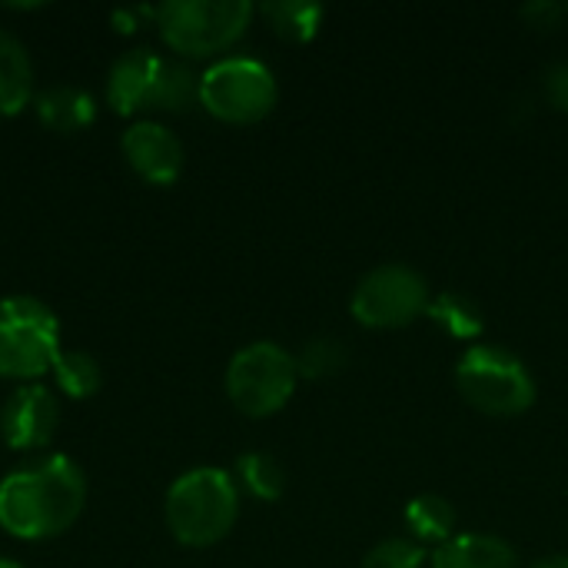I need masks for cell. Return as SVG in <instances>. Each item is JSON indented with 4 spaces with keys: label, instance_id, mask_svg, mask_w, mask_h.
Listing matches in <instances>:
<instances>
[{
    "label": "cell",
    "instance_id": "6da1fadb",
    "mask_svg": "<svg viewBox=\"0 0 568 568\" xmlns=\"http://www.w3.org/2000/svg\"><path fill=\"white\" fill-rule=\"evenodd\" d=\"M87 506L83 469L67 456H43L0 483V529L23 542L63 536Z\"/></svg>",
    "mask_w": 568,
    "mask_h": 568
},
{
    "label": "cell",
    "instance_id": "7a4b0ae2",
    "mask_svg": "<svg viewBox=\"0 0 568 568\" xmlns=\"http://www.w3.org/2000/svg\"><path fill=\"white\" fill-rule=\"evenodd\" d=\"M200 103V77L173 57L153 50H126L106 73V106L120 116L136 113H183Z\"/></svg>",
    "mask_w": 568,
    "mask_h": 568
},
{
    "label": "cell",
    "instance_id": "3957f363",
    "mask_svg": "<svg viewBox=\"0 0 568 568\" xmlns=\"http://www.w3.org/2000/svg\"><path fill=\"white\" fill-rule=\"evenodd\" d=\"M163 519L180 546H216L240 519V486L226 469L196 466L166 489Z\"/></svg>",
    "mask_w": 568,
    "mask_h": 568
},
{
    "label": "cell",
    "instance_id": "277c9868",
    "mask_svg": "<svg viewBox=\"0 0 568 568\" xmlns=\"http://www.w3.org/2000/svg\"><path fill=\"white\" fill-rule=\"evenodd\" d=\"M63 353V333L57 313L27 293L0 300V376L37 383L53 369Z\"/></svg>",
    "mask_w": 568,
    "mask_h": 568
},
{
    "label": "cell",
    "instance_id": "5b68a950",
    "mask_svg": "<svg viewBox=\"0 0 568 568\" xmlns=\"http://www.w3.org/2000/svg\"><path fill=\"white\" fill-rule=\"evenodd\" d=\"M163 43L180 57H210L230 50L253 20L246 0H170L153 13Z\"/></svg>",
    "mask_w": 568,
    "mask_h": 568
},
{
    "label": "cell",
    "instance_id": "8992f818",
    "mask_svg": "<svg viewBox=\"0 0 568 568\" xmlns=\"http://www.w3.org/2000/svg\"><path fill=\"white\" fill-rule=\"evenodd\" d=\"M456 386L469 406L489 416H519L536 403L526 363L503 346H469L456 366Z\"/></svg>",
    "mask_w": 568,
    "mask_h": 568
},
{
    "label": "cell",
    "instance_id": "52a82bcc",
    "mask_svg": "<svg viewBox=\"0 0 568 568\" xmlns=\"http://www.w3.org/2000/svg\"><path fill=\"white\" fill-rule=\"evenodd\" d=\"M300 369H296V356H290L283 346L276 343H250L243 346L230 366H226V396L230 403L250 416V419H263L280 413L293 389H296Z\"/></svg>",
    "mask_w": 568,
    "mask_h": 568
},
{
    "label": "cell",
    "instance_id": "ba28073f",
    "mask_svg": "<svg viewBox=\"0 0 568 568\" xmlns=\"http://www.w3.org/2000/svg\"><path fill=\"white\" fill-rule=\"evenodd\" d=\"M200 106L223 123H256L276 106V77L256 57H223L200 73Z\"/></svg>",
    "mask_w": 568,
    "mask_h": 568
},
{
    "label": "cell",
    "instance_id": "9c48e42d",
    "mask_svg": "<svg viewBox=\"0 0 568 568\" xmlns=\"http://www.w3.org/2000/svg\"><path fill=\"white\" fill-rule=\"evenodd\" d=\"M429 286L416 270L386 263L359 280L349 310L369 329H399L419 320L429 310Z\"/></svg>",
    "mask_w": 568,
    "mask_h": 568
},
{
    "label": "cell",
    "instance_id": "30bf717a",
    "mask_svg": "<svg viewBox=\"0 0 568 568\" xmlns=\"http://www.w3.org/2000/svg\"><path fill=\"white\" fill-rule=\"evenodd\" d=\"M60 423V403L50 386L23 383L17 386L0 409V436L17 453H33L50 446Z\"/></svg>",
    "mask_w": 568,
    "mask_h": 568
},
{
    "label": "cell",
    "instance_id": "8fae6325",
    "mask_svg": "<svg viewBox=\"0 0 568 568\" xmlns=\"http://www.w3.org/2000/svg\"><path fill=\"white\" fill-rule=\"evenodd\" d=\"M120 150L126 166L153 186H170L183 173V143L170 126L156 120L130 123L120 136Z\"/></svg>",
    "mask_w": 568,
    "mask_h": 568
},
{
    "label": "cell",
    "instance_id": "7c38bea8",
    "mask_svg": "<svg viewBox=\"0 0 568 568\" xmlns=\"http://www.w3.org/2000/svg\"><path fill=\"white\" fill-rule=\"evenodd\" d=\"M33 110H37V120L53 133H80L97 120V100L83 87H73V83L43 87L33 97Z\"/></svg>",
    "mask_w": 568,
    "mask_h": 568
},
{
    "label": "cell",
    "instance_id": "4fadbf2b",
    "mask_svg": "<svg viewBox=\"0 0 568 568\" xmlns=\"http://www.w3.org/2000/svg\"><path fill=\"white\" fill-rule=\"evenodd\" d=\"M433 568H516V549L496 536H453L433 552Z\"/></svg>",
    "mask_w": 568,
    "mask_h": 568
},
{
    "label": "cell",
    "instance_id": "5bb4252c",
    "mask_svg": "<svg viewBox=\"0 0 568 568\" xmlns=\"http://www.w3.org/2000/svg\"><path fill=\"white\" fill-rule=\"evenodd\" d=\"M33 100V63L10 30L0 27V116H17Z\"/></svg>",
    "mask_w": 568,
    "mask_h": 568
},
{
    "label": "cell",
    "instance_id": "9a60e30c",
    "mask_svg": "<svg viewBox=\"0 0 568 568\" xmlns=\"http://www.w3.org/2000/svg\"><path fill=\"white\" fill-rule=\"evenodd\" d=\"M406 526L409 532L416 536V542H449L453 532H456V509L449 506V499L436 496V493H426V496H416L409 506H406Z\"/></svg>",
    "mask_w": 568,
    "mask_h": 568
},
{
    "label": "cell",
    "instance_id": "2e32d148",
    "mask_svg": "<svg viewBox=\"0 0 568 568\" xmlns=\"http://www.w3.org/2000/svg\"><path fill=\"white\" fill-rule=\"evenodd\" d=\"M263 17L273 27V33H280L283 40L306 43L316 37L323 23V7L313 0H273V3H263Z\"/></svg>",
    "mask_w": 568,
    "mask_h": 568
},
{
    "label": "cell",
    "instance_id": "e0dca14e",
    "mask_svg": "<svg viewBox=\"0 0 568 568\" xmlns=\"http://www.w3.org/2000/svg\"><path fill=\"white\" fill-rule=\"evenodd\" d=\"M426 316L439 329H446V336H453V339H479L483 336V326H486L483 323V310L469 296L453 293V290H446L436 300H429Z\"/></svg>",
    "mask_w": 568,
    "mask_h": 568
},
{
    "label": "cell",
    "instance_id": "ac0fdd59",
    "mask_svg": "<svg viewBox=\"0 0 568 568\" xmlns=\"http://www.w3.org/2000/svg\"><path fill=\"white\" fill-rule=\"evenodd\" d=\"M50 373H53L57 389H60L63 396H70V399H90V396H97L100 386H103V369H100V363H97L90 353H83V349H63V353L57 356V363H53Z\"/></svg>",
    "mask_w": 568,
    "mask_h": 568
},
{
    "label": "cell",
    "instance_id": "d6986e66",
    "mask_svg": "<svg viewBox=\"0 0 568 568\" xmlns=\"http://www.w3.org/2000/svg\"><path fill=\"white\" fill-rule=\"evenodd\" d=\"M236 486H243L253 499L273 503L286 489V473L270 453H243L236 459Z\"/></svg>",
    "mask_w": 568,
    "mask_h": 568
},
{
    "label": "cell",
    "instance_id": "ffe728a7",
    "mask_svg": "<svg viewBox=\"0 0 568 568\" xmlns=\"http://www.w3.org/2000/svg\"><path fill=\"white\" fill-rule=\"evenodd\" d=\"M349 363V353L339 339L333 336H316L303 346V353L296 356V369L303 379H326L343 373V366Z\"/></svg>",
    "mask_w": 568,
    "mask_h": 568
},
{
    "label": "cell",
    "instance_id": "44dd1931",
    "mask_svg": "<svg viewBox=\"0 0 568 568\" xmlns=\"http://www.w3.org/2000/svg\"><path fill=\"white\" fill-rule=\"evenodd\" d=\"M426 566V549L409 539H386L376 549L366 552L363 568H423Z\"/></svg>",
    "mask_w": 568,
    "mask_h": 568
},
{
    "label": "cell",
    "instance_id": "7402d4cb",
    "mask_svg": "<svg viewBox=\"0 0 568 568\" xmlns=\"http://www.w3.org/2000/svg\"><path fill=\"white\" fill-rule=\"evenodd\" d=\"M566 13L568 7L556 3V0H532V3L523 7V20H526L529 27H536V30H556L559 20H562Z\"/></svg>",
    "mask_w": 568,
    "mask_h": 568
},
{
    "label": "cell",
    "instance_id": "603a6c76",
    "mask_svg": "<svg viewBox=\"0 0 568 568\" xmlns=\"http://www.w3.org/2000/svg\"><path fill=\"white\" fill-rule=\"evenodd\" d=\"M546 97L556 110L568 113V63H556L546 73Z\"/></svg>",
    "mask_w": 568,
    "mask_h": 568
},
{
    "label": "cell",
    "instance_id": "cb8c5ba5",
    "mask_svg": "<svg viewBox=\"0 0 568 568\" xmlns=\"http://www.w3.org/2000/svg\"><path fill=\"white\" fill-rule=\"evenodd\" d=\"M532 568H568V559L556 556V559H546V562H539V566H532Z\"/></svg>",
    "mask_w": 568,
    "mask_h": 568
},
{
    "label": "cell",
    "instance_id": "d4e9b609",
    "mask_svg": "<svg viewBox=\"0 0 568 568\" xmlns=\"http://www.w3.org/2000/svg\"><path fill=\"white\" fill-rule=\"evenodd\" d=\"M0 568H23L17 559H7V556H0Z\"/></svg>",
    "mask_w": 568,
    "mask_h": 568
}]
</instances>
